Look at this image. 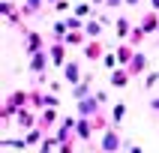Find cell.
Segmentation results:
<instances>
[{
    "label": "cell",
    "instance_id": "6da1fadb",
    "mask_svg": "<svg viewBox=\"0 0 159 153\" xmlns=\"http://www.w3.org/2000/svg\"><path fill=\"white\" fill-rule=\"evenodd\" d=\"M93 108H96V102H93V99H90V102H81V111H84V114H90Z\"/></svg>",
    "mask_w": 159,
    "mask_h": 153
},
{
    "label": "cell",
    "instance_id": "7a4b0ae2",
    "mask_svg": "<svg viewBox=\"0 0 159 153\" xmlns=\"http://www.w3.org/2000/svg\"><path fill=\"white\" fill-rule=\"evenodd\" d=\"M105 147H108V150H114V147H117V135H108V138H105Z\"/></svg>",
    "mask_w": 159,
    "mask_h": 153
}]
</instances>
